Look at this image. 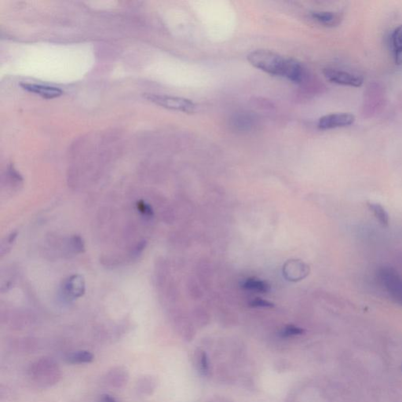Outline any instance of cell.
Wrapping results in <instances>:
<instances>
[{
	"label": "cell",
	"instance_id": "obj_11",
	"mask_svg": "<svg viewBox=\"0 0 402 402\" xmlns=\"http://www.w3.org/2000/svg\"><path fill=\"white\" fill-rule=\"evenodd\" d=\"M391 46L395 64L402 65V24L391 33Z\"/></svg>",
	"mask_w": 402,
	"mask_h": 402
},
{
	"label": "cell",
	"instance_id": "obj_5",
	"mask_svg": "<svg viewBox=\"0 0 402 402\" xmlns=\"http://www.w3.org/2000/svg\"><path fill=\"white\" fill-rule=\"evenodd\" d=\"M356 117L350 112H337L323 115L319 119L317 127L320 130L342 128L354 124Z\"/></svg>",
	"mask_w": 402,
	"mask_h": 402
},
{
	"label": "cell",
	"instance_id": "obj_20",
	"mask_svg": "<svg viewBox=\"0 0 402 402\" xmlns=\"http://www.w3.org/2000/svg\"><path fill=\"white\" fill-rule=\"evenodd\" d=\"M200 368L203 374H207L208 373V361H207V355L205 354L204 352H201V355H200Z\"/></svg>",
	"mask_w": 402,
	"mask_h": 402
},
{
	"label": "cell",
	"instance_id": "obj_21",
	"mask_svg": "<svg viewBox=\"0 0 402 402\" xmlns=\"http://www.w3.org/2000/svg\"><path fill=\"white\" fill-rule=\"evenodd\" d=\"M250 305H251V306H253V307H273L274 306V304L271 303L270 302L261 300V299L259 298L252 300L250 302Z\"/></svg>",
	"mask_w": 402,
	"mask_h": 402
},
{
	"label": "cell",
	"instance_id": "obj_19",
	"mask_svg": "<svg viewBox=\"0 0 402 402\" xmlns=\"http://www.w3.org/2000/svg\"><path fill=\"white\" fill-rule=\"evenodd\" d=\"M303 329L296 327L294 325L286 326L282 331H281V335L283 337H289V336H293V335H299L303 334Z\"/></svg>",
	"mask_w": 402,
	"mask_h": 402
},
{
	"label": "cell",
	"instance_id": "obj_12",
	"mask_svg": "<svg viewBox=\"0 0 402 402\" xmlns=\"http://www.w3.org/2000/svg\"><path fill=\"white\" fill-rule=\"evenodd\" d=\"M109 384L115 388H121L125 384H127L128 380V374L127 371L122 368L112 369L109 372L107 376Z\"/></svg>",
	"mask_w": 402,
	"mask_h": 402
},
{
	"label": "cell",
	"instance_id": "obj_14",
	"mask_svg": "<svg viewBox=\"0 0 402 402\" xmlns=\"http://www.w3.org/2000/svg\"><path fill=\"white\" fill-rule=\"evenodd\" d=\"M243 288L246 290L255 291L257 293H266L270 291V286L265 281L255 278L246 280L243 284Z\"/></svg>",
	"mask_w": 402,
	"mask_h": 402
},
{
	"label": "cell",
	"instance_id": "obj_8",
	"mask_svg": "<svg viewBox=\"0 0 402 402\" xmlns=\"http://www.w3.org/2000/svg\"><path fill=\"white\" fill-rule=\"evenodd\" d=\"M21 87L27 92L36 94L43 99H56L63 95L62 90L55 88V87L42 85V84H28V83L21 84Z\"/></svg>",
	"mask_w": 402,
	"mask_h": 402
},
{
	"label": "cell",
	"instance_id": "obj_4",
	"mask_svg": "<svg viewBox=\"0 0 402 402\" xmlns=\"http://www.w3.org/2000/svg\"><path fill=\"white\" fill-rule=\"evenodd\" d=\"M326 80L341 86L360 88L364 84V77L361 75L349 73L340 69L326 68L323 70Z\"/></svg>",
	"mask_w": 402,
	"mask_h": 402
},
{
	"label": "cell",
	"instance_id": "obj_10",
	"mask_svg": "<svg viewBox=\"0 0 402 402\" xmlns=\"http://www.w3.org/2000/svg\"><path fill=\"white\" fill-rule=\"evenodd\" d=\"M305 76V69L302 64L297 60L289 58L284 77L290 80L291 82L300 84L303 81Z\"/></svg>",
	"mask_w": 402,
	"mask_h": 402
},
{
	"label": "cell",
	"instance_id": "obj_18",
	"mask_svg": "<svg viewBox=\"0 0 402 402\" xmlns=\"http://www.w3.org/2000/svg\"><path fill=\"white\" fill-rule=\"evenodd\" d=\"M137 208H138V211H139L145 218H153V215H154L153 208H152L150 205L145 203V201H138V203H137Z\"/></svg>",
	"mask_w": 402,
	"mask_h": 402
},
{
	"label": "cell",
	"instance_id": "obj_15",
	"mask_svg": "<svg viewBox=\"0 0 402 402\" xmlns=\"http://www.w3.org/2000/svg\"><path fill=\"white\" fill-rule=\"evenodd\" d=\"M368 205H369V209L374 214L375 217L378 219L379 222L382 225H388L389 224V215L382 205L375 203H370Z\"/></svg>",
	"mask_w": 402,
	"mask_h": 402
},
{
	"label": "cell",
	"instance_id": "obj_3",
	"mask_svg": "<svg viewBox=\"0 0 402 402\" xmlns=\"http://www.w3.org/2000/svg\"><path fill=\"white\" fill-rule=\"evenodd\" d=\"M379 279L391 300L402 306V278L391 267L382 268Z\"/></svg>",
	"mask_w": 402,
	"mask_h": 402
},
{
	"label": "cell",
	"instance_id": "obj_17",
	"mask_svg": "<svg viewBox=\"0 0 402 402\" xmlns=\"http://www.w3.org/2000/svg\"><path fill=\"white\" fill-rule=\"evenodd\" d=\"M69 248L77 253H81L85 248L84 240L78 235H75L69 239Z\"/></svg>",
	"mask_w": 402,
	"mask_h": 402
},
{
	"label": "cell",
	"instance_id": "obj_16",
	"mask_svg": "<svg viewBox=\"0 0 402 402\" xmlns=\"http://www.w3.org/2000/svg\"><path fill=\"white\" fill-rule=\"evenodd\" d=\"M137 385H138V391L147 395H151L156 388V383L153 378H151L150 376L149 377L144 376L143 378L138 381Z\"/></svg>",
	"mask_w": 402,
	"mask_h": 402
},
{
	"label": "cell",
	"instance_id": "obj_6",
	"mask_svg": "<svg viewBox=\"0 0 402 402\" xmlns=\"http://www.w3.org/2000/svg\"><path fill=\"white\" fill-rule=\"evenodd\" d=\"M85 281L80 275H73L64 282L62 286V296L68 301L77 300L85 293Z\"/></svg>",
	"mask_w": 402,
	"mask_h": 402
},
{
	"label": "cell",
	"instance_id": "obj_2",
	"mask_svg": "<svg viewBox=\"0 0 402 402\" xmlns=\"http://www.w3.org/2000/svg\"><path fill=\"white\" fill-rule=\"evenodd\" d=\"M145 97L163 108L186 113H194L197 108L194 101L184 98L161 95H146Z\"/></svg>",
	"mask_w": 402,
	"mask_h": 402
},
{
	"label": "cell",
	"instance_id": "obj_13",
	"mask_svg": "<svg viewBox=\"0 0 402 402\" xmlns=\"http://www.w3.org/2000/svg\"><path fill=\"white\" fill-rule=\"evenodd\" d=\"M94 355L91 352L87 350H80L68 354L65 361L69 364H88L92 362Z\"/></svg>",
	"mask_w": 402,
	"mask_h": 402
},
{
	"label": "cell",
	"instance_id": "obj_9",
	"mask_svg": "<svg viewBox=\"0 0 402 402\" xmlns=\"http://www.w3.org/2000/svg\"><path fill=\"white\" fill-rule=\"evenodd\" d=\"M312 18L323 26H338L343 20V13L335 11H315L311 13Z\"/></svg>",
	"mask_w": 402,
	"mask_h": 402
},
{
	"label": "cell",
	"instance_id": "obj_22",
	"mask_svg": "<svg viewBox=\"0 0 402 402\" xmlns=\"http://www.w3.org/2000/svg\"><path fill=\"white\" fill-rule=\"evenodd\" d=\"M100 402H118L112 396L108 395H104L100 397Z\"/></svg>",
	"mask_w": 402,
	"mask_h": 402
},
{
	"label": "cell",
	"instance_id": "obj_1",
	"mask_svg": "<svg viewBox=\"0 0 402 402\" xmlns=\"http://www.w3.org/2000/svg\"><path fill=\"white\" fill-rule=\"evenodd\" d=\"M248 61L252 66L272 76L284 77L288 59L269 50H255L248 54Z\"/></svg>",
	"mask_w": 402,
	"mask_h": 402
},
{
	"label": "cell",
	"instance_id": "obj_7",
	"mask_svg": "<svg viewBox=\"0 0 402 402\" xmlns=\"http://www.w3.org/2000/svg\"><path fill=\"white\" fill-rule=\"evenodd\" d=\"M384 100V92L377 84H373L369 85L365 93V99L364 100V114L368 113L370 110L371 106H374V113L376 112V108H380Z\"/></svg>",
	"mask_w": 402,
	"mask_h": 402
}]
</instances>
